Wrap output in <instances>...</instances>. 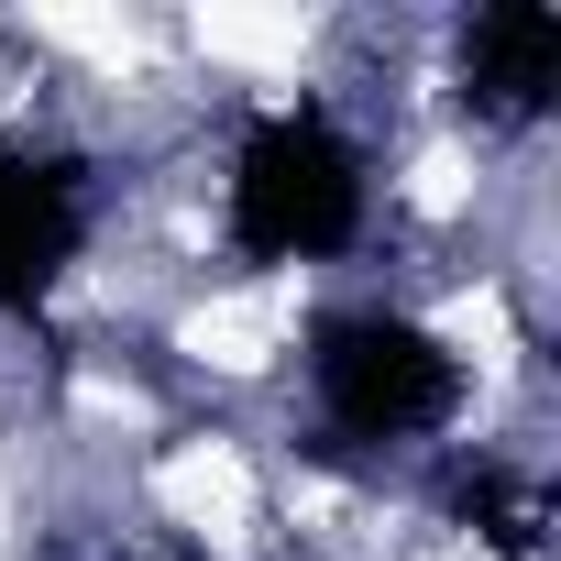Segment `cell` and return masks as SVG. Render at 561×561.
<instances>
[{"instance_id":"cell-1","label":"cell","mask_w":561,"mask_h":561,"mask_svg":"<svg viewBox=\"0 0 561 561\" xmlns=\"http://www.w3.org/2000/svg\"><path fill=\"white\" fill-rule=\"evenodd\" d=\"M220 220H231L242 264H320L364 231V154L320 111H264L231 154Z\"/></svg>"},{"instance_id":"cell-2","label":"cell","mask_w":561,"mask_h":561,"mask_svg":"<svg viewBox=\"0 0 561 561\" xmlns=\"http://www.w3.org/2000/svg\"><path fill=\"white\" fill-rule=\"evenodd\" d=\"M309 386L331 408V430L353 440H430L462 408V364L440 331H419L408 309H342L309 342Z\"/></svg>"},{"instance_id":"cell-3","label":"cell","mask_w":561,"mask_h":561,"mask_svg":"<svg viewBox=\"0 0 561 561\" xmlns=\"http://www.w3.org/2000/svg\"><path fill=\"white\" fill-rule=\"evenodd\" d=\"M78 242H89V187H78V165L0 144V320L34 309L56 275L78 264Z\"/></svg>"},{"instance_id":"cell-4","label":"cell","mask_w":561,"mask_h":561,"mask_svg":"<svg viewBox=\"0 0 561 561\" xmlns=\"http://www.w3.org/2000/svg\"><path fill=\"white\" fill-rule=\"evenodd\" d=\"M451 78L473 122H539L561 89V12L539 0H484V12L451 34Z\"/></svg>"},{"instance_id":"cell-5","label":"cell","mask_w":561,"mask_h":561,"mask_svg":"<svg viewBox=\"0 0 561 561\" xmlns=\"http://www.w3.org/2000/svg\"><path fill=\"white\" fill-rule=\"evenodd\" d=\"M451 517H473L495 550H539V528H550L539 484H517L506 462H462V473H451Z\"/></svg>"}]
</instances>
